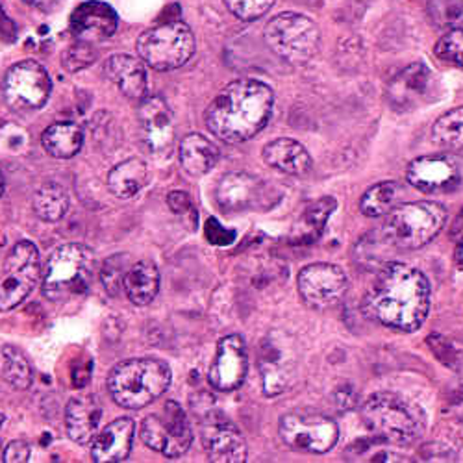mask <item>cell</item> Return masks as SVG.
Instances as JSON below:
<instances>
[{
  "instance_id": "cell-21",
  "label": "cell",
  "mask_w": 463,
  "mask_h": 463,
  "mask_svg": "<svg viewBox=\"0 0 463 463\" xmlns=\"http://www.w3.org/2000/svg\"><path fill=\"white\" fill-rule=\"evenodd\" d=\"M136 424L130 417L111 420L106 429L97 432L91 441V458L97 463H118L128 458L134 445Z\"/></svg>"
},
{
  "instance_id": "cell-47",
  "label": "cell",
  "mask_w": 463,
  "mask_h": 463,
  "mask_svg": "<svg viewBox=\"0 0 463 463\" xmlns=\"http://www.w3.org/2000/svg\"><path fill=\"white\" fill-rule=\"evenodd\" d=\"M3 424H5V415L0 413V429H3Z\"/></svg>"
},
{
  "instance_id": "cell-35",
  "label": "cell",
  "mask_w": 463,
  "mask_h": 463,
  "mask_svg": "<svg viewBox=\"0 0 463 463\" xmlns=\"http://www.w3.org/2000/svg\"><path fill=\"white\" fill-rule=\"evenodd\" d=\"M427 12L438 28L450 30L463 24V0H429Z\"/></svg>"
},
{
  "instance_id": "cell-23",
  "label": "cell",
  "mask_w": 463,
  "mask_h": 463,
  "mask_svg": "<svg viewBox=\"0 0 463 463\" xmlns=\"http://www.w3.org/2000/svg\"><path fill=\"white\" fill-rule=\"evenodd\" d=\"M108 79L119 88V91L132 99L141 100L146 97L148 76L143 60H137L130 54H113L104 65Z\"/></svg>"
},
{
  "instance_id": "cell-26",
  "label": "cell",
  "mask_w": 463,
  "mask_h": 463,
  "mask_svg": "<svg viewBox=\"0 0 463 463\" xmlns=\"http://www.w3.org/2000/svg\"><path fill=\"white\" fill-rule=\"evenodd\" d=\"M430 71L424 63H413L404 69L390 86V99L397 108H410L430 88Z\"/></svg>"
},
{
  "instance_id": "cell-5",
  "label": "cell",
  "mask_w": 463,
  "mask_h": 463,
  "mask_svg": "<svg viewBox=\"0 0 463 463\" xmlns=\"http://www.w3.org/2000/svg\"><path fill=\"white\" fill-rule=\"evenodd\" d=\"M445 222L447 210L439 203H404L388 213L378 234L390 247L417 250L438 238Z\"/></svg>"
},
{
  "instance_id": "cell-6",
  "label": "cell",
  "mask_w": 463,
  "mask_h": 463,
  "mask_svg": "<svg viewBox=\"0 0 463 463\" xmlns=\"http://www.w3.org/2000/svg\"><path fill=\"white\" fill-rule=\"evenodd\" d=\"M365 427L378 439L393 445H411L422 432L419 411L393 393H374L362 406Z\"/></svg>"
},
{
  "instance_id": "cell-29",
  "label": "cell",
  "mask_w": 463,
  "mask_h": 463,
  "mask_svg": "<svg viewBox=\"0 0 463 463\" xmlns=\"http://www.w3.org/2000/svg\"><path fill=\"white\" fill-rule=\"evenodd\" d=\"M148 167L143 160L132 158L115 165L108 175V189L118 199H132L146 185Z\"/></svg>"
},
{
  "instance_id": "cell-24",
  "label": "cell",
  "mask_w": 463,
  "mask_h": 463,
  "mask_svg": "<svg viewBox=\"0 0 463 463\" xmlns=\"http://www.w3.org/2000/svg\"><path fill=\"white\" fill-rule=\"evenodd\" d=\"M263 162L280 173L291 176H304L312 171V156L298 141L280 137L263 146Z\"/></svg>"
},
{
  "instance_id": "cell-36",
  "label": "cell",
  "mask_w": 463,
  "mask_h": 463,
  "mask_svg": "<svg viewBox=\"0 0 463 463\" xmlns=\"http://www.w3.org/2000/svg\"><path fill=\"white\" fill-rule=\"evenodd\" d=\"M434 54L443 63L463 69V28L458 26L447 30V33H443L441 40L438 42Z\"/></svg>"
},
{
  "instance_id": "cell-22",
  "label": "cell",
  "mask_w": 463,
  "mask_h": 463,
  "mask_svg": "<svg viewBox=\"0 0 463 463\" xmlns=\"http://www.w3.org/2000/svg\"><path fill=\"white\" fill-rule=\"evenodd\" d=\"M102 419V404L95 395H79L65 408V429L72 441L88 445L97 436Z\"/></svg>"
},
{
  "instance_id": "cell-33",
  "label": "cell",
  "mask_w": 463,
  "mask_h": 463,
  "mask_svg": "<svg viewBox=\"0 0 463 463\" xmlns=\"http://www.w3.org/2000/svg\"><path fill=\"white\" fill-rule=\"evenodd\" d=\"M335 208H337V203L334 197H323L317 203L307 206L300 219L297 241H310V243L316 241L321 236L323 228L326 226V221L330 219Z\"/></svg>"
},
{
  "instance_id": "cell-25",
  "label": "cell",
  "mask_w": 463,
  "mask_h": 463,
  "mask_svg": "<svg viewBox=\"0 0 463 463\" xmlns=\"http://www.w3.org/2000/svg\"><path fill=\"white\" fill-rule=\"evenodd\" d=\"M178 158L187 175L204 176L217 165L221 152L217 145L203 134H189L180 141Z\"/></svg>"
},
{
  "instance_id": "cell-10",
  "label": "cell",
  "mask_w": 463,
  "mask_h": 463,
  "mask_svg": "<svg viewBox=\"0 0 463 463\" xmlns=\"http://www.w3.org/2000/svg\"><path fill=\"white\" fill-rule=\"evenodd\" d=\"M141 439L146 447L167 458L185 454L193 443V430L184 408L169 401L158 413H150L141 422Z\"/></svg>"
},
{
  "instance_id": "cell-44",
  "label": "cell",
  "mask_w": 463,
  "mask_h": 463,
  "mask_svg": "<svg viewBox=\"0 0 463 463\" xmlns=\"http://www.w3.org/2000/svg\"><path fill=\"white\" fill-rule=\"evenodd\" d=\"M454 261L459 269H463V238L458 241L456 250H454Z\"/></svg>"
},
{
  "instance_id": "cell-30",
  "label": "cell",
  "mask_w": 463,
  "mask_h": 463,
  "mask_svg": "<svg viewBox=\"0 0 463 463\" xmlns=\"http://www.w3.org/2000/svg\"><path fill=\"white\" fill-rule=\"evenodd\" d=\"M402 187L399 182H380L367 189L360 201V210L365 217L388 215L395 206H399Z\"/></svg>"
},
{
  "instance_id": "cell-40",
  "label": "cell",
  "mask_w": 463,
  "mask_h": 463,
  "mask_svg": "<svg viewBox=\"0 0 463 463\" xmlns=\"http://www.w3.org/2000/svg\"><path fill=\"white\" fill-rule=\"evenodd\" d=\"M204 232H206L208 241H210L212 245H217V247L230 245V243H234V240H236V232L224 228L215 217H210V219L206 221Z\"/></svg>"
},
{
  "instance_id": "cell-39",
  "label": "cell",
  "mask_w": 463,
  "mask_h": 463,
  "mask_svg": "<svg viewBox=\"0 0 463 463\" xmlns=\"http://www.w3.org/2000/svg\"><path fill=\"white\" fill-rule=\"evenodd\" d=\"M277 0H224L226 8L241 21H256L275 6Z\"/></svg>"
},
{
  "instance_id": "cell-9",
  "label": "cell",
  "mask_w": 463,
  "mask_h": 463,
  "mask_svg": "<svg viewBox=\"0 0 463 463\" xmlns=\"http://www.w3.org/2000/svg\"><path fill=\"white\" fill-rule=\"evenodd\" d=\"M40 277V250L32 241H19L0 267V312H10L24 302Z\"/></svg>"
},
{
  "instance_id": "cell-1",
  "label": "cell",
  "mask_w": 463,
  "mask_h": 463,
  "mask_svg": "<svg viewBox=\"0 0 463 463\" xmlns=\"http://www.w3.org/2000/svg\"><path fill=\"white\" fill-rule=\"evenodd\" d=\"M364 307L371 319L383 326L415 332L430 310V282L411 265L383 263L365 295Z\"/></svg>"
},
{
  "instance_id": "cell-2",
  "label": "cell",
  "mask_w": 463,
  "mask_h": 463,
  "mask_svg": "<svg viewBox=\"0 0 463 463\" xmlns=\"http://www.w3.org/2000/svg\"><path fill=\"white\" fill-rule=\"evenodd\" d=\"M275 93L267 84L241 79L228 84L208 106V130L224 143H243L260 134L271 119Z\"/></svg>"
},
{
  "instance_id": "cell-43",
  "label": "cell",
  "mask_w": 463,
  "mask_h": 463,
  "mask_svg": "<svg viewBox=\"0 0 463 463\" xmlns=\"http://www.w3.org/2000/svg\"><path fill=\"white\" fill-rule=\"evenodd\" d=\"M26 5L33 6L35 10H42V12H51L58 6L60 0H24Z\"/></svg>"
},
{
  "instance_id": "cell-17",
  "label": "cell",
  "mask_w": 463,
  "mask_h": 463,
  "mask_svg": "<svg viewBox=\"0 0 463 463\" xmlns=\"http://www.w3.org/2000/svg\"><path fill=\"white\" fill-rule=\"evenodd\" d=\"M203 445L210 461L215 463H243L247 461V441L234 422L221 413L204 419Z\"/></svg>"
},
{
  "instance_id": "cell-32",
  "label": "cell",
  "mask_w": 463,
  "mask_h": 463,
  "mask_svg": "<svg viewBox=\"0 0 463 463\" xmlns=\"http://www.w3.org/2000/svg\"><path fill=\"white\" fill-rule=\"evenodd\" d=\"M0 373L17 390H28L33 382V371L28 358L14 345H6L0 351Z\"/></svg>"
},
{
  "instance_id": "cell-41",
  "label": "cell",
  "mask_w": 463,
  "mask_h": 463,
  "mask_svg": "<svg viewBox=\"0 0 463 463\" xmlns=\"http://www.w3.org/2000/svg\"><path fill=\"white\" fill-rule=\"evenodd\" d=\"M30 456H32L30 445L21 439L10 443L5 450V461H8V463H24L30 459Z\"/></svg>"
},
{
  "instance_id": "cell-14",
  "label": "cell",
  "mask_w": 463,
  "mask_h": 463,
  "mask_svg": "<svg viewBox=\"0 0 463 463\" xmlns=\"http://www.w3.org/2000/svg\"><path fill=\"white\" fill-rule=\"evenodd\" d=\"M258 367L267 397L280 395L289 388L297 373V360L293 346L286 343L284 335H269L261 343Z\"/></svg>"
},
{
  "instance_id": "cell-15",
  "label": "cell",
  "mask_w": 463,
  "mask_h": 463,
  "mask_svg": "<svg viewBox=\"0 0 463 463\" xmlns=\"http://www.w3.org/2000/svg\"><path fill=\"white\" fill-rule=\"evenodd\" d=\"M139 128L145 146L154 156H165L175 145V113L164 97L141 99Z\"/></svg>"
},
{
  "instance_id": "cell-8",
  "label": "cell",
  "mask_w": 463,
  "mask_h": 463,
  "mask_svg": "<svg viewBox=\"0 0 463 463\" xmlns=\"http://www.w3.org/2000/svg\"><path fill=\"white\" fill-rule=\"evenodd\" d=\"M137 52L154 71H175L195 54V35L182 21L164 23L139 35Z\"/></svg>"
},
{
  "instance_id": "cell-46",
  "label": "cell",
  "mask_w": 463,
  "mask_h": 463,
  "mask_svg": "<svg viewBox=\"0 0 463 463\" xmlns=\"http://www.w3.org/2000/svg\"><path fill=\"white\" fill-rule=\"evenodd\" d=\"M3 193H5V176L0 173V197H3Z\"/></svg>"
},
{
  "instance_id": "cell-31",
  "label": "cell",
  "mask_w": 463,
  "mask_h": 463,
  "mask_svg": "<svg viewBox=\"0 0 463 463\" xmlns=\"http://www.w3.org/2000/svg\"><path fill=\"white\" fill-rule=\"evenodd\" d=\"M69 204L71 201H69L67 191L56 182L43 184L40 189H37L33 197V210L37 217L47 222L61 221L69 212Z\"/></svg>"
},
{
  "instance_id": "cell-13",
  "label": "cell",
  "mask_w": 463,
  "mask_h": 463,
  "mask_svg": "<svg viewBox=\"0 0 463 463\" xmlns=\"http://www.w3.org/2000/svg\"><path fill=\"white\" fill-rule=\"evenodd\" d=\"M297 286L306 306L314 310H328L345 297L349 289V279L334 263H310L298 273Z\"/></svg>"
},
{
  "instance_id": "cell-7",
  "label": "cell",
  "mask_w": 463,
  "mask_h": 463,
  "mask_svg": "<svg viewBox=\"0 0 463 463\" xmlns=\"http://www.w3.org/2000/svg\"><path fill=\"white\" fill-rule=\"evenodd\" d=\"M265 42L277 56L291 65H306L312 61L321 47L319 26L306 15L286 12L265 26Z\"/></svg>"
},
{
  "instance_id": "cell-27",
  "label": "cell",
  "mask_w": 463,
  "mask_h": 463,
  "mask_svg": "<svg viewBox=\"0 0 463 463\" xmlns=\"http://www.w3.org/2000/svg\"><path fill=\"white\" fill-rule=\"evenodd\" d=\"M127 297L136 306H146L160 291V271L154 261L143 260L132 265L123 284Z\"/></svg>"
},
{
  "instance_id": "cell-45",
  "label": "cell",
  "mask_w": 463,
  "mask_h": 463,
  "mask_svg": "<svg viewBox=\"0 0 463 463\" xmlns=\"http://www.w3.org/2000/svg\"><path fill=\"white\" fill-rule=\"evenodd\" d=\"M6 247V236L0 232V252H3V249Z\"/></svg>"
},
{
  "instance_id": "cell-37",
  "label": "cell",
  "mask_w": 463,
  "mask_h": 463,
  "mask_svg": "<svg viewBox=\"0 0 463 463\" xmlns=\"http://www.w3.org/2000/svg\"><path fill=\"white\" fill-rule=\"evenodd\" d=\"M127 256L119 254V256H109L104 265H102V273H100V280L104 284V289L108 291V295L118 297L123 284H125V277H127Z\"/></svg>"
},
{
  "instance_id": "cell-11",
  "label": "cell",
  "mask_w": 463,
  "mask_h": 463,
  "mask_svg": "<svg viewBox=\"0 0 463 463\" xmlns=\"http://www.w3.org/2000/svg\"><path fill=\"white\" fill-rule=\"evenodd\" d=\"M282 441L297 452L325 454L339 439L337 422L323 413L291 411L280 419L279 427Z\"/></svg>"
},
{
  "instance_id": "cell-4",
  "label": "cell",
  "mask_w": 463,
  "mask_h": 463,
  "mask_svg": "<svg viewBox=\"0 0 463 463\" xmlns=\"http://www.w3.org/2000/svg\"><path fill=\"white\" fill-rule=\"evenodd\" d=\"M95 265V252L88 245H61L43 269V295L56 304L84 297L93 284Z\"/></svg>"
},
{
  "instance_id": "cell-20",
  "label": "cell",
  "mask_w": 463,
  "mask_h": 463,
  "mask_svg": "<svg viewBox=\"0 0 463 463\" xmlns=\"http://www.w3.org/2000/svg\"><path fill=\"white\" fill-rule=\"evenodd\" d=\"M263 182L247 173H230L217 185V203L228 213L256 208L263 201Z\"/></svg>"
},
{
  "instance_id": "cell-3",
  "label": "cell",
  "mask_w": 463,
  "mask_h": 463,
  "mask_svg": "<svg viewBox=\"0 0 463 463\" xmlns=\"http://www.w3.org/2000/svg\"><path fill=\"white\" fill-rule=\"evenodd\" d=\"M171 369L156 358H132L115 365L108 376L113 402L128 410H141L158 401L171 385Z\"/></svg>"
},
{
  "instance_id": "cell-42",
  "label": "cell",
  "mask_w": 463,
  "mask_h": 463,
  "mask_svg": "<svg viewBox=\"0 0 463 463\" xmlns=\"http://www.w3.org/2000/svg\"><path fill=\"white\" fill-rule=\"evenodd\" d=\"M167 204L175 213H185L191 210V199L184 191H173L167 197Z\"/></svg>"
},
{
  "instance_id": "cell-18",
  "label": "cell",
  "mask_w": 463,
  "mask_h": 463,
  "mask_svg": "<svg viewBox=\"0 0 463 463\" xmlns=\"http://www.w3.org/2000/svg\"><path fill=\"white\" fill-rule=\"evenodd\" d=\"M406 180L422 193H447L459 184L461 173L449 154H429L408 165Z\"/></svg>"
},
{
  "instance_id": "cell-19",
  "label": "cell",
  "mask_w": 463,
  "mask_h": 463,
  "mask_svg": "<svg viewBox=\"0 0 463 463\" xmlns=\"http://www.w3.org/2000/svg\"><path fill=\"white\" fill-rule=\"evenodd\" d=\"M119 17L109 5L102 0H90L80 5L71 15V32L80 42L95 43L111 37L118 32Z\"/></svg>"
},
{
  "instance_id": "cell-34",
  "label": "cell",
  "mask_w": 463,
  "mask_h": 463,
  "mask_svg": "<svg viewBox=\"0 0 463 463\" xmlns=\"http://www.w3.org/2000/svg\"><path fill=\"white\" fill-rule=\"evenodd\" d=\"M432 139L450 152H463V106L441 115L432 127Z\"/></svg>"
},
{
  "instance_id": "cell-38",
  "label": "cell",
  "mask_w": 463,
  "mask_h": 463,
  "mask_svg": "<svg viewBox=\"0 0 463 463\" xmlns=\"http://www.w3.org/2000/svg\"><path fill=\"white\" fill-rule=\"evenodd\" d=\"M97 60V51L93 49V43L88 42H76L63 52V67L69 72H79L90 65H93Z\"/></svg>"
},
{
  "instance_id": "cell-16",
  "label": "cell",
  "mask_w": 463,
  "mask_h": 463,
  "mask_svg": "<svg viewBox=\"0 0 463 463\" xmlns=\"http://www.w3.org/2000/svg\"><path fill=\"white\" fill-rule=\"evenodd\" d=\"M249 354L245 339L238 334L226 335L217 345V354L208 373L212 388L217 392H234L245 382Z\"/></svg>"
},
{
  "instance_id": "cell-28",
  "label": "cell",
  "mask_w": 463,
  "mask_h": 463,
  "mask_svg": "<svg viewBox=\"0 0 463 463\" xmlns=\"http://www.w3.org/2000/svg\"><path fill=\"white\" fill-rule=\"evenodd\" d=\"M42 145L52 158L71 160L80 152L84 145V132L72 121L54 123L43 132Z\"/></svg>"
},
{
  "instance_id": "cell-12",
  "label": "cell",
  "mask_w": 463,
  "mask_h": 463,
  "mask_svg": "<svg viewBox=\"0 0 463 463\" xmlns=\"http://www.w3.org/2000/svg\"><path fill=\"white\" fill-rule=\"evenodd\" d=\"M51 76L47 69L33 60H23L12 65L5 79V99L10 108L33 111L47 104L51 97Z\"/></svg>"
}]
</instances>
